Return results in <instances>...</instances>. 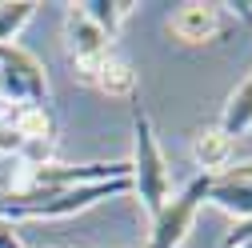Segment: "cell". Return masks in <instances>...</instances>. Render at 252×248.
Here are the masks:
<instances>
[{
	"label": "cell",
	"mask_w": 252,
	"mask_h": 248,
	"mask_svg": "<svg viewBox=\"0 0 252 248\" xmlns=\"http://www.w3.org/2000/svg\"><path fill=\"white\" fill-rule=\"evenodd\" d=\"M76 80L88 84V88H96V92H104V96H112V100H124V96L136 92L132 64L120 60V56H112V52L92 56V60H76Z\"/></svg>",
	"instance_id": "5b68a950"
},
{
	"label": "cell",
	"mask_w": 252,
	"mask_h": 248,
	"mask_svg": "<svg viewBox=\"0 0 252 248\" xmlns=\"http://www.w3.org/2000/svg\"><path fill=\"white\" fill-rule=\"evenodd\" d=\"M220 132H224L228 140H240L244 132H252V76L240 80L232 92H228V104L224 112H220Z\"/></svg>",
	"instance_id": "30bf717a"
},
{
	"label": "cell",
	"mask_w": 252,
	"mask_h": 248,
	"mask_svg": "<svg viewBox=\"0 0 252 248\" xmlns=\"http://www.w3.org/2000/svg\"><path fill=\"white\" fill-rule=\"evenodd\" d=\"M128 180H132V192L140 196V204L156 216L168 196H172V172H168V160L160 144H156V132H152V120L148 112H132V160H128Z\"/></svg>",
	"instance_id": "7a4b0ae2"
},
{
	"label": "cell",
	"mask_w": 252,
	"mask_h": 248,
	"mask_svg": "<svg viewBox=\"0 0 252 248\" xmlns=\"http://www.w3.org/2000/svg\"><path fill=\"white\" fill-rule=\"evenodd\" d=\"M64 48L72 56V64H76V60H92V56H104L108 52V36L84 16L80 4H68V12H64Z\"/></svg>",
	"instance_id": "52a82bcc"
},
{
	"label": "cell",
	"mask_w": 252,
	"mask_h": 248,
	"mask_svg": "<svg viewBox=\"0 0 252 248\" xmlns=\"http://www.w3.org/2000/svg\"><path fill=\"white\" fill-rule=\"evenodd\" d=\"M12 112H16V108H12ZM12 112L0 116V156H20V148H24V140H20L16 128H12Z\"/></svg>",
	"instance_id": "4fadbf2b"
},
{
	"label": "cell",
	"mask_w": 252,
	"mask_h": 248,
	"mask_svg": "<svg viewBox=\"0 0 252 248\" xmlns=\"http://www.w3.org/2000/svg\"><path fill=\"white\" fill-rule=\"evenodd\" d=\"M220 8H232V16H240L244 24H252V0H232V4H220Z\"/></svg>",
	"instance_id": "9a60e30c"
},
{
	"label": "cell",
	"mask_w": 252,
	"mask_h": 248,
	"mask_svg": "<svg viewBox=\"0 0 252 248\" xmlns=\"http://www.w3.org/2000/svg\"><path fill=\"white\" fill-rule=\"evenodd\" d=\"M168 32L180 44H212L220 32H224V8L220 4H204V0L180 4L168 16Z\"/></svg>",
	"instance_id": "8992f818"
},
{
	"label": "cell",
	"mask_w": 252,
	"mask_h": 248,
	"mask_svg": "<svg viewBox=\"0 0 252 248\" xmlns=\"http://www.w3.org/2000/svg\"><path fill=\"white\" fill-rule=\"evenodd\" d=\"M132 180H108V184H76V188H44V192H0V220H64V216H80L112 196H128Z\"/></svg>",
	"instance_id": "6da1fadb"
},
{
	"label": "cell",
	"mask_w": 252,
	"mask_h": 248,
	"mask_svg": "<svg viewBox=\"0 0 252 248\" xmlns=\"http://www.w3.org/2000/svg\"><path fill=\"white\" fill-rule=\"evenodd\" d=\"M236 140H228L220 128H200L192 136V160L200 168V176H224V168L232 164Z\"/></svg>",
	"instance_id": "ba28073f"
},
{
	"label": "cell",
	"mask_w": 252,
	"mask_h": 248,
	"mask_svg": "<svg viewBox=\"0 0 252 248\" xmlns=\"http://www.w3.org/2000/svg\"><path fill=\"white\" fill-rule=\"evenodd\" d=\"M232 176H244V180H252V160H244V164H236V168H232Z\"/></svg>",
	"instance_id": "2e32d148"
},
{
	"label": "cell",
	"mask_w": 252,
	"mask_h": 248,
	"mask_svg": "<svg viewBox=\"0 0 252 248\" xmlns=\"http://www.w3.org/2000/svg\"><path fill=\"white\" fill-rule=\"evenodd\" d=\"M80 8H84V16L100 28V32L112 40L116 32H120V24H124V16H128L136 4H128V0H80Z\"/></svg>",
	"instance_id": "7c38bea8"
},
{
	"label": "cell",
	"mask_w": 252,
	"mask_h": 248,
	"mask_svg": "<svg viewBox=\"0 0 252 248\" xmlns=\"http://www.w3.org/2000/svg\"><path fill=\"white\" fill-rule=\"evenodd\" d=\"M12 128L24 144H56V116L52 108H16Z\"/></svg>",
	"instance_id": "8fae6325"
},
{
	"label": "cell",
	"mask_w": 252,
	"mask_h": 248,
	"mask_svg": "<svg viewBox=\"0 0 252 248\" xmlns=\"http://www.w3.org/2000/svg\"><path fill=\"white\" fill-rule=\"evenodd\" d=\"M0 248H28V244L20 240V232H16V224H4V220H0Z\"/></svg>",
	"instance_id": "5bb4252c"
},
{
	"label": "cell",
	"mask_w": 252,
	"mask_h": 248,
	"mask_svg": "<svg viewBox=\"0 0 252 248\" xmlns=\"http://www.w3.org/2000/svg\"><path fill=\"white\" fill-rule=\"evenodd\" d=\"M208 204L232 212L236 220H252V180L232 176V172L212 176V184H208Z\"/></svg>",
	"instance_id": "9c48e42d"
},
{
	"label": "cell",
	"mask_w": 252,
	"mask_h": 248,
	"mask_svg": "<svg viewBox=\"0 0 252 248\" xmlns=\"http://www.w3.org/2000/svg\"><path fill=\"white\" fill-rule=\"evenodd\" d=\"M240 248H252V240H244V244H240Z\"/></svg>",
	"instance_id": "e0dca14e"
},
{
	"label": "cell",
	"mask_w": 252,
	"mask_h": 248,
	"mask_svg": "<svg viewBox=\"0 0 252 248\" xmlns=\"http://www.w3.org/2000/svg\"><path fill=\"white\" fill-rule=\"evenodd\" d=\"M208 184H212V176H192L176 196H168V204L152 216V232H148L144 248H180L196 224L200 204L208 200Z\"/></svg>",
	"instance_id": "277c9868"
},
{
	"label": "cell",
	"mask_w": 252,
	"mask_h": 248,
	"mask_svg": "<svg viewBox=\"0 0 252 248\" xmlns=\"http://www.w3.org/2000/svg\"><path fill=\"white\" fill-rule=\"evenodd\" d=\"M0 104L48 108V72L20 44H0Z\"/></svg>",
	"instance_id": "3957f363"
}]
</instances>
